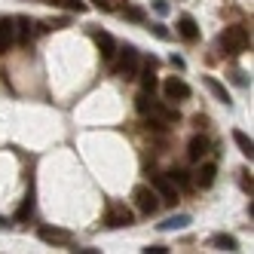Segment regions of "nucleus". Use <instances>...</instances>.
I'll use <instances>...</instances> for the list:
<instances>
[{
    "mask_svg": "<svg viewBox=\"0 0 254 254\" xmlns=\"http://www.w3.org/2000/svg\"><path fill=\"white\" fill-rule=\"evenodd\" d=\"M221 46H224V52H230V56H242L245 49H251V31L242 28V25H230V28H224V34H221Z\"/></svg>",
    "mask_w": 254,
    "mask_h": 254,
    "instance_id": "nucleus-1",
    "label": "nucleus"
},
{
    "mask_svg": "<svg viewBox=\"0 0 254 254\" xmlns=\"http://www.w3.org/2000/svg\"><path fill=\"white\" fill-rule=\"evenodd\" d=\"M132 199H135L138 211H144V214H156V208H159V199H156V193H153L147 184H138V187L132 190Z\"/></svg>",
    "mask_w": 254,
    "mask_h": 254,
    "instance_id": "nucleus-2",
    "label": "nucleus"
},
{
    "mask_svg": "<svg viewBox=\"0 0 254 254\" xmlns=\"http://www.w3.org/2000/svg\"><path fill=\"white\" fill-rule=\"evenodd\" d=\"M162 92H166L169 101H187L190 98V86L181 77H169L166 83H162Z\"/></svg>",
    "mask_w": 254,
    "mask_h": 254,
    "instance_id": "nucleus-3",
    "label": "nucleus"
},
{
    "mask_svg": "<svg viewBox=\"0 0 254 254\" xmlns=\"http://www.w3.org/2000/svg\"><path fill=\"white\" fill-rule=\"evenodd\" d=\"M135 67H138V49L132 46V43H126L123 46V59H120V64H117V70L129 80V77H135Z\"/></svg>",
    "mask_w": 254,
    "mask_h": 254,
    "instance_id": "nucleus-4",
    "label": "nucleus"
},
{
    "mask_svg": "<svg viewBox=\"0 0 254 254\" xmlns=\"http://www.w3.org/2000/svg\"><path fill=\"white\" fill-rule=\"evenodd\" d=\"M153 190L162 196V202H178V187L169 181V175H153Z\"/></svg>",
    "mask_w": 254,
    "mask_h": 254,
    "instance_id": "nucleus-5",
    "label": "nucleus"
},
{
    "mask_svg": "<svg viewBox=\"0 0 254 254\" xmlns=\"http://www.w3.org/2000/svg\"><path fill=\"white\" fill-rule=\"evenodd\" d=\"M92 37H95V43H98L101 59H104V62H111V59H114V52H117V43H114V37H111L107 31H92Z\"/></svg>",
    "mask_w": 254,
    "mask_h": 254,
    "instance_id": "nucleus-6",
    "label": "nucleus"
},
{
    "mask_svg": "<svg viewBox=\"0 0 254 254\" xmlns=\"http://www.w3.org/2000/svg\"><path fill=\"white\" fill-rule=\"evenodd\" d=\"M205 153H208V138L205 135H193L190 144H187V159L190 162H199Z\"/></svg>",
    "mask_w": 254,
    "mask_h": 254,
    "instance_id": "nucleus-7",
    "label": "nucleus"
},
{
    "mask_svg": "<svg viewBox=\"0 0 254 254\" xmlns=\"http://www.w3.org/2000/svg\"><path fill=\"white\" fill-rule=\"evenodd\" d=\"M40 239H43V242H52V245H70V239H74V236H70L67 230L43 227V230H40Z\"/></svg>",
    "mask_w": 254,
    "mask_h": 254,
    "instance_id": "nucleus-8",
    "label": "nucleus"
},
{
    "mask_svg": "<svg viewBox=\"0 0 254 254\" xmlns=\"http://www.w3.org/2000/svg\"><path fill=\"white\" fill-rule=\"evenodd\" d=\"M15 43V19H0V52Z\"/></svg>",
    "mask_w": 254,
    "mask_h": 254,
    "instance_id": "nucleus-9",
    "label": "nucleus"
},
{
    "mask_svg": "<svg viewBox=\"0 0 254 254\" xmlns=\"http://www.w3.org/2000/svg\"><path fill=\"white\" fill-rule=\"evenodd\" d=\"M132 224V211L123 208V205H114L107 211V227H129Z\"/></svg>",
    "mask_w": 254,
    "mask_h": 254,
    "instance_id": "nucleus-10",
    "label": "nucleus"
},
{
    "mask_svg": "<svg viewBox=\"0 0 254 254\" xmlns=\"http://www.w3.org/2000/svg\"><path fill=\"white\" fill-rule=\"evenodd\" d=\"M141 86H144V92H153V89H156V59H153V56L144 62V70H141Z\"/></svg>",
    "mask_w": 254,
    "mask_h": 254,
    "instance_id": "nucleus-11",
    "label": "nucleus"
},
{
    "mask_svg": "<svg viewBox=\"0 0 254 254\" xmlns=\"http://www.w3.org/2000/svg\"><path fill=\"white\" fill-rule=\"evenodd\" d=\"M178 34H181V37H184V40H199V28H196V19H193V15H181V19H178Z\"/></svg>",
    "mask_w": 254,
    "mask_h": 254,
    "instance_id": "nucleus-12",
    "label": "nucleus"
},
{
    "mask_svg": "<svg viewBox=\"0 0 254 254\" xmlns=\"http://www.w3.org/2000/svg\"><path fill=\"white\" fill-rule=\"evenodd\" d=\"M214 178H217V166H214V162H202L199 172H196V184L202 187V190H208L214 184Z\"/></svg>",
    "mask_w": 254,
    "mask_h": 254,
    "instance_id": "nucleus-13",
    "label": "nucleus"
},
{
    "mask_svg": "<svg viewBox=\"0 0 254 254\" xmlns=\"http://www.w3.org/2000/svg\"><path fill=\"white\" fill-rule=\"evenodd\" d=\"M202 83H205V89L217 98V101H224V104H230V92H227V86L224 83H217L214 77H202Z\"/></svg>",
    "mask_w": 254,
    "mask_h": 254,
    "instance_id": "nucleus-14",
    "label": "nucleus"
},
{
    "mask_svg": "<svg viewBox=\"0 0 254 254\" xmlns=\"http://www.w3.org/2000/svg\"><path fill=\"white\" fill-rule=\"evenodd\" d=\"M233 141H236V147H239V150H242L248 159L254 156V141H251V138H248L242 129H236V132H233Z\"/></svg>",
    "mask_w": 254,
    "mask_h": 254,
    "instance_id": "nucleus-15",
    "label": "nucleus"
},
{
    "mask_svg": "<svg viewBox=\"0 0 254 254\" xmlns=\"http://www.w3.org/2000/svg\"><path fill=\"white\" fill-rule=\"evenodd\" d=\"M49 6H59V9H67V12H86V3L83 0H46Z\"/></svg>",
    "mask_w": 254,
    "mask_h": 254,
    "instance_id": "nucleus-16",
    "label": "nucleus"
},
{
    "mask_svg": "<svg viewBox=\"0 0 254 254\" xmlns=\"http://www.w3.org/2000/svg\"><path fill=\"white\" fill-rule=\"evenodd\" d=\"M187 224H190V217H187V214H178V217H169V221H162L159 230H184Z\"/></svg>",
    "mask_w": 254,
    "mask_h": 254,
    "instance_id": "nucleus-17",
    "label": "nucleus"
},
{
    "mask_svg": "<svg viewBox=\"0 0 254 254\" xmlns=\"http://www.w3.org/2000/svg\"><path fill=\"white\" fill-rule=\"evenodd\" d=\"M211 245L221 248V251H236V239H233V236H224V233H217L211 239Z\"/></svg>",
    "mask_w": 254,
    "mask_h": 254,
    "instance_id": "nucleus-18",
    "label": "nucleus"
},
{
    "mask_svg": "<svg viewBox=\"0 0 254 254\" xmlns=\"http://www.w3.org/2000/svg\"><path fill=\"white\" fill-rule=\"evenodd\" d=\"M169 181H172V184H181V187H190V178H187L184 169H172L169 172Z\"/></svg>",
    "mask_w": 254,
    "mask_h": 254,
    "instance_id": "nucleus-19",
    "label": "nucleus"
},
{
    "mask_svg": "<svg viewBox=\"0 0 254 254\" xmlns=\"http://www.w3.org/2000/svg\"><path fill=\"white\" fill-rule=\"evenodd\" d=\"M15 31H19V40L28 43V37H31V22L28 19H15Z\"/></svg>",
    "mask_w": 254,
    "mask_h": 254,
    "instance_id": "nucleus-20",
    "label": "nucleus"
},
{
    "mask_svg": "<svg viewBox=\"0 0 254 254\" xmlns=\"http://www.w3.org/2000/svg\"><path fill=\"white\" fill-rule=\"evenodd\" d=\"M150 104H153V92H150V95H147V92H141V95L135 98V107H138L141 114H147V111H150Z\"/></svg>",
    "mask_w": 254,
    "mask_h": 254,
    "instance_id": "nucleus-21",
    "label": "nucleus"
},
{
    "mask_svg": "<svg viewBox=\"0 0 254 254\" xmlns=\"http://www.w3.org/2000/svg\"><path fill=\"white\" fill-rule=\"evenodd\" d=\"M31 214H34V202H31V199H25V202H22V208H19V211H15V221H19V224H22V221H28V217H31Z\"/></svg>",
    "mask_w": 254,
    "mask_h": 254,
    "instance_id": "nucleus-22",
    "label": "nucleus"
},
{
    "mask_svg": "<svg viewBox=\"0 0 254 254\" xmlns=\"http://www.w3.org/2000/svg\"><path fill=\"white\" fill-rule=\"evenodd\" d=\"M126 19H129V22H144V9L141 6H129V9H126Z\"/></svg>",
    "mask_w": 254,
    "mask_h": 254,
    "instance_id": "nucleus-23",
    "label": "nucleus"
},
{
    "mask_svg": "<svg viewBox=\"0 0 254 254\" xmlns=\"http://www.w3.org/2000/svg\"><path fill=\"white\" fill-rule=\"evenodd\" d=\"M153 9H156L159 15H166V12H169V3H166V0H153Z\"/></svg>",
    "mask_w": 254,
    "mask_h": 254,
    "instance_id": "nucleus-24",
    "label": "nucleus"
},
{
    "mask_svg": "<svg viewBox=\"0 0 254 254\" xmlns=\"http://www.w3.org/2000/svg\"><path fill=\"white\" fill-rule=\"evenodd\" d=\"M169 248L166 245H150V248H144V254H166Z\"/></svg>",
    "mask_w": 254,
    "mask_h": 254,
    "instance_id": "nucleus-25",
    "label": "nucleus"
},
{
    "mask_svg": "<svg viewBox=\"0 0 254 254\" xmlns=\"http://www.w3.org/2000/svg\"><path fill=\"white\" fill-rule=\"evenodd\" d=\"M153 34H156L159 40H166V37H169V31H166V25H153Z\"/></svg>",
    "mask_w": 254,
    "mask_h": 254,
    "instance_id": "nucleus-26",
    "label": "nucleus"
},
{
    "mask_svg": "<svg viewBox=\"0 0 254 254\" xmlns=\"http://www.w3.org/2000/svg\"><path fill=\"white\" fill-rule=\"evenodd\" d=\"M74 254H101L98 248H74Z\"/></svg>",
    "mask_w": 254,
    "mask_h": 254,
    "instance_id": "nucleus-27",
    "label": "nucleus"
},
{
    "mask_svg": "<svg viewBox=\"0 0 254 254\" xmlns=\"http://www.w3.org/2000/svg\"><path fill=\"white\" fill-rule=\"evenodd\" d=\"M172 67H178V70H184V59H178V56H172Z\"/></svg>",
    "mask_w": 254,
    "mask_h": 254,
    "instance_id": "nucleus-28",
    "label": "nucleus"
}]
</instances>
